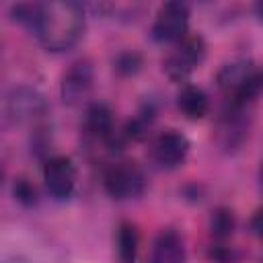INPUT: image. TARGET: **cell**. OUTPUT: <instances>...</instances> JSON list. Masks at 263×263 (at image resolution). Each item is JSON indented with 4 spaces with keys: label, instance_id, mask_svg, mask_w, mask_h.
<instances>
[{
    "label": "cell",
    "instance_id": "cell-1",
    "mask_svg": "<svg viewBox=\"0 0 263 263\" xmlns=\"http://www.w3.org/2000/svg\"><path fill=\"white\" fill-rule=\"evenodd\" d=\"M84 29V8L78 2L39 4L33 33L49 51H64L76 45Z\"/></svg>",
    "mask_w": 263,
    "mask_h": 263
},
{
    "label": "cell",
    "instance_id": "cell-2",
    "mask_svg": "<svg viewBox=\"0 0 263 263\" xmlns=\"http://www.w3.org/2000/svg\"><path fill=\"white\" fill-rule=\"evenodd\" d=\"M103 185H105V191L113 199H134L142 195L146 187V179H144L142 168L136 162L123 160V162L109 164L105 168Z\"/></svg>",
    "mask_w": 263,
    "mask_h": 263
},
{
    "label": "cell",
    "instance_id": "cell-3",
    "mask_svg": "<svg viewBox=\"0 0 263 263\" xmlns=\"http://www.w3.org/2000/svg\"><path fill=\"white\" fill-rule=\"evenodd\" d=\"M205 58V41L201 35H185L164 60V72L171 80H185Z\"/></svg>",
    "mask_w": 263,
    "mask_h": 263
},
{
    "label": "cell",
    "instance_id": "cell-4",
    "mask_svg": "<svg viewBox=\"0 0 263 263\" xmlns=\"http://www.w3.org/2000/svg\"><path fill=\"white\" fill-rule=\"evenodd\" d=\"M6 115L12 123H35L47 115V101L37 88L16 86L6 97Z\"/></svg>",
    "mask_w": 263,
    "mask_h": 263
},
{
    "label": "cell",
    "instance_id": "cell-5",
    "mask_svg": "<svg viewBox=\"0 0 263 263\" xmlns=\"http://www.w3.org/2000/svg\"><path fill=\"white\" fill-rule=\"evenodd\" d=\"M189 25V10L183 2H166L158 8L154 25H152V37L160 43H179L187 35Z\"/></svg>",
    "mask_w": 263,
    "mask_h": 263
},
{
    "label": "cell",
    "instance_id": "cell-6",
    "mask_svg": "<svg viewBox=\"0 0 263 263\" xmlns=\"http://www.w3.org/2000/svg\"><path fill=\"white\" fill-rule=\"evenodd\" d=\"M43 183L51 197L68 199L76 185V166L68 156H51L43 164Z\"/></svg>",
    "mask_w": 263,
    "mask_h": 263
},
{
    "label": "cell",
    "instance_id": "cell-7",
    "mask_svg": "<svg viewBox=\"0 0 263 263\" xmlns=\"http://www.w3.org/2000/svg\"><path fill=\"white\" fill-rule=\"evenodd\" d=\"M187 152H189V140L177 129L160 132L150 146L152 160L162 168H175L183 164V160L187 158Z\"/></svg>",
    "mask_w": 263,
    "mask_h": 263
},
{
    "label": "cell",
    "instance_id": "cell-8",
    "mask_svg": "<svg viewBox=\"0 0 263 263\" xmlns=\"http://www.w3.org/2000/svg\"><path fill=\"white\" fill-rule=\"evenodd\" d=\"M62 99L68 105L82 103L92 90V66L86 60L74 62L62 78Z\"/></svg>",
    "mask_w": 263,
    "mask_h": 263
},
{
    "label": "cell",
    "instance_id": "cell-9",
    "mask_svg": "<svg viewBox=\"0 0 263 263\" xmlns=\"http://www.w3.org/2000/svg\"><path fill=\"white\" fill-rule=\"evenodd\" d=\"M187 253H185V242L181 234L173 228L162 230L154 245H152V263H185Z\"/></svg>",
    "mask_w": 263,
    "mask_h": 263
},
{
    "label": "cell",
    "instance_id": "cell-10",
    "mask_svg": "<svg viewBox=\"0 0 263 263\" xmlns=\"http://www.w3.org/2000/svg\"><path fill=\"white\" fill-rule=\"evenodd\" d=\"M177 107H179V111L187 119L197 121V119H201V117L208 115V111H210V99H208V95H205L203 88L193 86V84H187V86L181 88V92L177 97Z\"/></svg>",
    "mask_w": 263,
    "mask_h": 263
},
{
    "label": "cell",
    "instance_id": "cell-11",
    "mask_svg": "<svg viewBox=\"0 0 263 263\" xmlns=\"http://www.w3.org/2000/svg\"><path fill=\"white\" fill-rule=\"evenodd\" d=\"M84 125H86V132L90 136L109 142L113 138V134H115V127H113V111L105 103H92L86 109Z\"/></svg>",
    "mask_w": 263,
    "mask_h": 263
},
{
    "label": "cell",
    "instance_id": "cell-12",
    "mask_svg": "<svg viewBox=\"0 0 263 263\" xmlns=\"http://www.w3.org/2000/svg\"><path fill=\"white\" fill-rule=\"evenodd\" d=\"M138 230L132 222H121L117 230V259L119 263H136L138 255Z\"/></svg>",
    "mask_w": 263,
    "mask_h": 263
},
{
    "label": "cell",
    "instance_id": "cell-13",
    "mask_svg": "<svg viewBox=\"0 0 263 263\" xmlns=\"http://www.w3.org/2000/svg\"><path fill=\"white\" fill-rule=\"evenodd\" d=\"M210 228H212V234L216 238H226L232 234L234 230V216L230 210L226 208H218L214 214H212V222H210Z\"/></svg>",
    "mask_w": 263,
    "mask_h": 263
},
{
    "label": "cell",
    "instance_id": "cell-14",
    "mask_svg": "<svg viewBox=\"0 0 263 263\" xmlns=\"http://www.w3.org/2000/svg\"><path fill=\"white\" fill-rule=\"evenodd\" d=\"M14 197L21 203H25V205H33L37 201V189H35V185L31 181L16 179V183H14Z\"/></svg>",
    "mask_w": 263,
    "mask_h": 263
},
{
    "label": "cell",
    "instance_id": "cell-15",
    "mask_svg": "<svg viewBox=\"0 0 263 263\" xmlns=\"http://www.w3.org/2000/svg\"><path fill=\"white\" fill-rule=\"evenodd\" d=\"M140 64H142V60H140V55L134 53V51L119 53L117 60H115V68H117L121 74H134V72H138Z\"/></svg>",
    "mask_w": 263,
    "mask_h": 263
},
{
    "label": "cell",
    "instance_id": "cell-16",
    "mask_svg": "<svg viewBox=\"0 0 263 263\" xmlns=\"http://www.w3.org/2000/svg\"><path fill=\"white\" fill-rule=\"evenodd\" d=\"M251 228H253V232H255L257 236L263 238V208H259V210L253 214V218H251Z\"/></svg>",
    "mask_w": 263,
    "mask_h": 263
},
{
    "label": "cell",
    "instance_id": "cell-17",
    "mask_svg": "<svg viewBox=\"0 0 263 263\" xmlns=\"http://www.w3.org/2000/svg\"><path fill=\"white\" fill-rule=\"evenodd\" d=\"M2 263H31V261L25 259V257H6Z\"/></svg>",
    "mask_w": 263,
    "mask_h": 263
},
{
    "label": "cell",
    "instance_id": "cell-18",
    "mask_svg": "<svg viewBox=\"0 0 263 263\" xmlns=\"http://www.w3.org/2000/svg\"><path fill=\"white\" fill-rule=\"evenodd\" d=\"M255 10H257V16L263 21V2H259V4L255 6Z\"/></svg>",
    "mask_w": 263,
    "mask_h": 263
},
{
    "label": "cell",
    "instance_id": "cell-19",
    "mask_svg": "<svg viewBox=\"0 0 263 263\" xmlns=\"http://www.w3.org/2000/svg\"><path fill=\"white\" fill-rule=\"evenodd\" d=\"M259 179H261V187H263V164H261V171H259Z\"/></svg>",
    "mask_w": 263,
    "mask_h": 263
}]
</instances>
